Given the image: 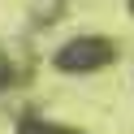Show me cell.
<instances>
[{"instance_id": "cell-1", "label": "cell", "mask_w": 134, "mask_h": 134, "mask_svg": "<svg viewBox=\"0 0 134 134\" xmlns=\"http://www.w3.org/2000/svg\"><path fill=\"white\" fill-rule=\"evenodd\" d=\"M113 56V43L108 39H95V35H82L74 43H65L56 52V69H74V74H87V69H99V65Z\"/></svg>"}, {"instance_id": "cell-2", "label": "cell", "mask_w": 134, "mask_h": 134, "mask_svg": "<svg viewBox=\"0 0 134 134\" xmlns=\"http://www.w3.org/2000/svg\"><path fill=\"white\" fill-rule=\"evenodd\" d=\"M26 134H74V130H65V125H48V121H30Z\"/></svg>"}, {"instance_id": "cell-3", "label": "cell", "mask_w": 134, "mask_h": 134, "mask_svg": "<svg viewBox=\"0 0 134 134\" xmlns=\"http://www.w3.org/2000/svg\"><path fill=\"white\" fill-rule=\"evenodd\" d=\"M4 78H9V65H4V61H0V82H4Z\"/></svg>"}]
</instances>
